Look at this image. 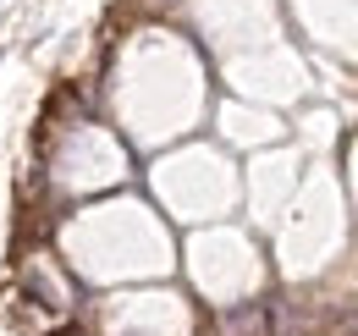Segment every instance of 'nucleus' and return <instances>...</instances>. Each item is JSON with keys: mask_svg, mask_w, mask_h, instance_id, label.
Here are the masks:
<instances>
[{"mask_svg": "<svg viewBox=\"0 0 358 336\" xmlns=\"http://www.w3.org/2000/svg\"><path fill=\"white\" fill-rule=\"evenodd\" d=\"M221 331L226 336H275V326H270V303H237V309H226Z\"/></svg>", "mask_w": 358, "mask_h": 336, "instance_id": "obj_1", "label": "nucleus"}]
</instances>
